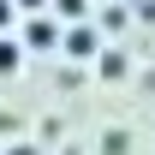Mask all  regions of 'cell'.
<instances>
[{"mask_svg":"<svg viewBox=\"0 0 155 155\" xmlns=\"http://www.w3.org/2000/svg\"><path fill=\"white\" fill-rule=\"evenodd\" d=\"M24 48H60V24L48 12H30L24 18Z\"/></svg>","mask_w":155,"mask_h":155,"instance_id":"cell-1","label":"cell"},{"mask_svg":"<svg viewBox=\"0 0 155 155\" xmlns=\"http://www.w3.org/2000/svg\"><path fill=\"white\" fill-rule=\"evenodd\" d=\"M18 66H24V42L18 36H0V78H12Z\"/></svg>","mask_w":155,"mask_h":155,"instance_id":"cell-2","label":"cell"},{"mask_svg":"<svg viewBox=\"0 0 155 155\" xmlns=\"http://www.w3.org/2000/svg\"><path fill=\"white\" fill-rule=\"evenodd\" d=\"M66 54H96V30L72 24V30H66Z\"/></svg>","mask_w":155,"mask_h":155,"instance_id":"cell-3","label":"cell"},{"mask_svg":"<svg viewBox=\"0 0 155 155\" xmlns=\"http://www.w3.org/2000/svg\"><path fill=\"white\" fill-rule=\"evenodd\" d=\"M101 78H125V54H101Z\"/></svg>","mask_w":155,"mask_h":155,"instance_id":"cell-4","label":"cell"},{"mask_svg":"<svg viewBox=\"0 0 155 155\" xmlns=\"http://www.w3.org/2000/svg\"><path fill=\"white\" fill-rule=\"evenodd\" d=\"M12 24H18V6H12V0H0V36H6Z\"/></svg>","mask_w":155,"mask_h":155,"instance_id":"cell-5","label":"cell"},{"mask_svg":"<svg viewBox=\"0 0 155 155\" xmlns=\"http://www.w3.org/2000/svg\"><path fill=\"white\" fill-rule=\"evenodd\" d=\"M54 12H66V18H78V12H84V0H54Z\"/></svg>","mask_w":155,"mask_h":155,"instance_id":"cell-6","label":"cell"},{"mask_svg":"<svg viewBox=\"0 0 155 155\" xmlns=\"http://www.w3.org/2000/svg\"><path fill=\"white\" fill-rule=\"evenodd\" d=\"M12 6H18V12H42L48 0H12Z\"/></svg>","mask_w":155,"mask_h":155,"instance_id":"cell-7","label":"cell"},{"mask_svg":"<svg viewBox=\"0 0 155 155\" xmlns=\"http://www.w3.org/2000/svg\"><path fill=\"white\" fill-rule=\"evenodd\" d=\"M6 155H36V143H12V149H6Z\"/></svg>","mask_w":155,"mask_h":155,"instance_id":"cell-8","label":"cell"}]
</instances>
